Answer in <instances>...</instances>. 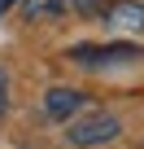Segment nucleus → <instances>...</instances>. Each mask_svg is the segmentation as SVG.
<instances>
[{"label": "nucleus", "instance_id": "obj_1", "mask_svg": "<svg viewBox=\"0 0 144 149\" xmlns=\"http://www.w3.org/2000/svg\"><path fill=\"white\" fill-rule=\"evenodd\" d=\"M118 132H122V123H118L114 114L96 110V114H88V118H79V123H70L65 140L74 145V149H92V145H109Z\"/></svg>", "mask_w": 144, "mask_h": 149}, {"label": "nucleus", "instance_id": "obj_2", "mask_svg": "<svg viewBox=\"0 0 144 149\" xmlns=\"http://www.w3.org/2000/svg\"><path fill=\"white\" fill-rule=\"evenodd\" d=\"M70 57L79 66H105V61H122V57L131 61V57H140V48H131V44H74Z\"/></svg>", "mask_w": 144, "mask_h": 149}, {"label": "nucleus", "instance_id": "obj_3", "mask_svg": "<svg viewBox=\"0 0 144 149\" xmlns=\"http://www.w3.org/2000/svg\"><path fill=\"white\" fill-rule=\"evenodd\" d=\"M79 105H83L79 88H48V97H44V114L52 123H65L70 114H79Z\"/></svg>", "mask_w": 144, "mask_h": 149}, {"label": "nucleus", "instance_id": "obj_4", "mask_svg": "<svg viewBox=\"0 0 144 149\" xmlns=\"http://www.w3.org/2000/svg\"><path fill=\"white\" fill-rule=\"evenodd\" d=\"M105 18H109V26H122L131 35L144 31V5H140V0H118V5H109Z\"/></svg>", "mask_w": 144, "mask_h": 149}, {"label": "nucleus", "instance_id": "obj_5", "mask_svg": "<svg viewBox=\"0 0 144 149\" xmlns=\"http://www.w3.org/2000/svg\"><path fill=\"white\" fill-rule=\"evenodd\" d=\"M18 5L31 22H52V18L65 13V0H18Z\"/></svg>", "mask_w": 144, "mask_h": 149}, {"label": "nucleus", "instance_id": "obj_6", "mask_svg": "<svg viewBox=\"0 0 144 149\" xmlns=\"http://www.w3.org/2000/svg\"><path fill=\"white\" fill-rule=\"evenodd\" d=\"M65 9H74L79 18H101V13H109L105 0H65Z\"/></svg>", "mask_w": 144, "mask_h": 149}, {"label": "nucleus", "instance_id": "obj_7", "mask_svg": "<svg viewBox=\"0 0 144 149\" xmlns=\"http://www.w3.org/2000/svg\"><path fill=\"white\" fill-rule=\"evenodd\" d=\"M5 110H9V74L0 70V114H5Z\"/></svg>", "mask_w": 144, "mask_h": 149}, {"label": "nucleus", "instance_id": "obj_8", "mask_svg": "<svg viewBox=\"0 0 144 149\" xmlns=\"http://www.w3.org/2000/svg\"><path fill=\"white\" fill-rule=\"evenodd\" d=\"M13 5H18V0H0V13H9V9H13Z\"/></svg>", "mask_w": 144, "mask_h": 149}]
</instances>
